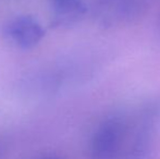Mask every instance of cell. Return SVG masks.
Masks as SVG:
<instances>
[{
	"label": "cell",
	"instance_id": "obj_2",
	"mask_svg": "<svg viewBox=\"0 0 160 159\" xmlns=\"http://www.w3.org/2000/svg\"><path fill=\"white\" fill-rule=\"evenodd\" d=\"M6 35L11 42L23 49L35 47L45 33L42 25L32 17H18L6 26Z\"/></svg>",
	"mask_w": 160,
	"mask_h": 159
},
{
	"label": "cell",
	"instance_id": "obj_3",
	"mask_svg": "<svg viewBox=\"0 0 160 159\" xmlns=\"http://www.w3.org/2000/svg\"><path fill=\"white\" fill-rule=\"evenodd\" d=\"M52 23L55 25H71L85 13L83 0H50Z\"/></svg>",
	"mask_w": 160,
	"mask_h": 159
},
{
	"label": "cell",
	"instance_id": "obj_1",
	"mask_svg": "<svg viewBox=\"0 0 160 159\" xmlns=\"http://www.w3.org/2000/svg\"><path fill=\"white\" fill-rule=\"evenodd\" d=\"M125 121L120 116H111L97 127L92 138L93 159H117L125 135Z\"/></svg>",
	"mask_w": 160,
	"mask_h": 159
}]
</instances>
